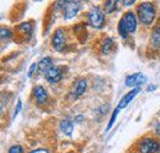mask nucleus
I'll return each mask as SVG.
<instances>
[{
    "mask_svg": "<svg viewBox=\"0 0 160 153\" xmlns=\"http://www.w3.org/2000/svg\"><path fill=\"white\" fill-rule=\"evenodd\" d=\"M137 17L144 26H149L155 20V6L153 2H142L137 7Z\"/></svg>",
    "mask_w": 160,
    "mask_h": 153,
    "instance_id": "f257e3e1",
    "label": "nucleus"
},
{
    "mask_svg": "<svg viewBox=\"0 0 160 153\" xmlns=\"http://www.w3.org/2000/svg\"><path fill=\"white\" fill-rule=\"evenodd\" d=\"M160 143L157 138L144 137L138 142L137 152L138 153H159Z\"/></svg>",
    "mask_w": 160,
    "mask_h": 153,
    "instance_id": "f03ea898",
    "label": "nucleus"
},
{
    "mask_svg": "<svg viewBox=\"0 0 160 153\" xmlns=\"http://www.w3.org/2000/svg\"><path fill=\"white\" fill-rule=\"evenodd\" d=\"M89 23L95 28H102L105 23V12L99 6H94L88 14Z\"/></svg>",
    "mask_w": 160,
    "mask_h": 153,
    "instance_id": "7ed1b4c3",
    "label": "nucleus"
},
{
    "mask_svg": "<svg viewBox=\"0 0 160 153\" xmlns=\"http://www.w3.org/2000/svg\"><path fill=\"white\" fill-rule=\"evenodd\" d=\"M52 45L53 49L57 52H63L65 45H67V35L64 28H58L56 30L53 37H52Z\"/></svg>",
    "mask_w": 160,
    "mask_h": 153,
    "instance_id": "20e7f679",
    "label": "nucleus"
},
{
    "mask_svg": "<svg viewBox=\"0 0 160 153\" xmlns=\"http://www.w3.org/2000/svg\"><path fill=\"white\" fill-rule=\"evenodd\" d=\"M58 5L64 9V19L74 17L80 9L79 1H58Z\"/></svg>",
    "mask_w": 160,
    "mask_h": 153,
    "instance_id": "39448f33",
    "label": "nucleus"
},
{
    "mask_svg": "<svg viewBox=\"0 0 160 153\" xmlns=\"http://www.w3.org/2000/svg\"><path fill=\"white\" fill-rule=\"evenodd\" d=\"M32 31H33V27L30 22H23L19 25L16 27V40H20V42H26L28 40L31 35H32Z\"/></svg>",
    "mask_w": 160,
    "mask_h": 153,
    "instance_id": "423d86ee",
    "label": "nucleus"
},
{
    "mask_svg": "<svg viewBox=\"0 0 160 153\" xmlns=\"http://www.w3.org/2000/svg\"><path fill=\"white\" fill-rule=\"evenodd\" d=\"M121 21L123 22V25H124L126 30L128 31V33H134L136 32V30H137V17H136L134 12H132V11L126 12L122 16Z\"/></svg>",
    "mask_w": 160,
    "mask_h": 153,
    "instance_id": "0eeeda50",
    "label": "nucleus"
},
{
    "mask_svg": "<svg viewBox=\"0 0 160 153\" xmlns=\"http://www.w3.org/2000/svg\"><path fill=\"white\" fill-rule=\"evenodd\" d=\"M145 82H147V76L143 75L142 72H136V74H132V75L126 77V86H128V87L137 88Z\"/></svg>",
    "mask_w": 160,
    "mask_h": 153,
    "instance_id": "6e6552de",
    "label": "nucleus"
},
{
    "mask_svg": "<svg viewBox=\"0 0 160 153\" xmlns=\"http://www.w3.org/2000/svg\"><path fill=\"white\" fill-rule=\"evenodd\" d=\"M44 76H46V80L49 83H58L60 80L63 78V70L59 66H53Z\"/></svg>",
    "mask_w": 160,
    "mask_h": 153,
    "instance_id": "1a4fd4ad",
    "label": "nucleus"
},
{
    "mask_svg": "<svg viewBox=\"0 0 160 153\" xmlns=\"http://www.w3.org/2000/svg\"><path fill=\"white\" fill-rule=\"evenodd\" d=\"M139 92H140L139 87L133 88L132 91H129V92H128V93H127V95H126V96L123 97V98L120 100V103H118V107H117V108H118L120 110L121 109H124V108H126V107H127V105H128V104H129V103H131L136 97L138 96V93H139Z\"/></svg>",
    "mask_w": 160,
    "mask_h": 153,
    "instance_id": "9d476101",
    "label": "nucleus"
},
{
    "mask_svg": "<svg viewBox=\"0 0 160 153\" xmlns=\"http://www.w3.org/2000/svg\"><path fill=\"white\" fill-rule=\"evenodd\" d=\"M33 96H35L36 102H37L40 105L46 104L47 100H48V93H47V91L44 90V87H42L40 85L33 88Z\"/></svg>",
    "mask_w": 160,
    "mask_h": 153,
    "instance_id": "9b49d317",
    "label": "nucleus"
},
{
    "mask_svg": "<svg viewBox=\"0 0 160 153\" xmlns=\"http://www.w3.org/2000/svg\"><path fill=\"white\" fill-rule=\"evenodd\" d=\"M86 88H88V81H86L85 78L79 80V81L74 85V87H73V90H72L73 98H79L80 96H82V95L86 92Z\"/></svg>",
    "mask_w": 160,
    "mask_h": 153,
    "instance_id": "f8f14e48",
    "label": "nucleus"
},
{
    "mask_svg": "<svg viewBox=\"0 0 160 153\" xmlns=\"http://www.w3.org/2000/svg\"><path fill=\"white\" fill-rule=\"evenodd\" d=\"M53 66H54V65H53V60H52V58H49V57H46V58H43V59H41L40 63H38V70H40V72L44 74V75H46Z\"/></svg>",
    "mask_w": 160,
    "mask_h": 153,
    "instance_id": "ddd939ff",
    "label": "nucleus"
},
{
    "mask_svg": "<svg viewBox=\"0 0 160 153\" xmlns=\"http://www.w3.org/2000/svg\"><path fill=\"white\" fill-rule=\"evenodd\" d=\"M150 43L153 47L160 48V25H157L150 36Z\"/></svg>",
    "mask_w": 160,
    "mask_h": 153,
    "instance_id": "4468645a",
    "label": "nucleus"
},
{
    "mask_svg": "<svg viewBox=\"0 0 160 153\" xmlns=\"http://www.w3.org/2000/svg\"><path fill=\"white\" fill-rule=\"evenodd\" d=\"M60 130H62L65 135L70 136V135L73 134V131H74V124H73L69 119L63 120V121L60 123Z\"/></svg>",
    "mask_w": 160,
    "mask_h": 153,
    "instance_id": "2eb2a0df",
    "label": "nucleus"
},
{
    "mask_svg": "<svg viewBox=\"0 0 160 153\" xmlns=\"http://www.w3.org/2000/svg\"><path fill=\"white\" fill-rule=\"evenodd\" d=\"M112 47H113V40H112V38L107 37V38L103 40L102 47H101V52H102V54H108V53L111 52Z\"/></svg>",
    "mask_w": 160,
    "mask_h": 153,
    "instance_id": "dca6fc26",
    "label": "nucleus"
},
{
    "mask_svg": "<svg viewBox=\"0 0 160 153\" xmlns=\"http://www.w3.org/2000/svg\"><path fill=\"white\" fill-rule=\"evenodd\" d=\"M116 9H117V1L110 0V1H106V2H105V10H106V14H111V12H113Z\"/></svg>",
    "mask_w": 160,
    "mask_h": 153,
    "instance_id": "f3484780",
    "label": "nucleus"
},
{
    "mask_svg": "<svg viewBox=\"0 0 160 153\" xmlns=\"http://www.w3.org/2000/svg\"><path fill=\"white\" fill-rule=\"evenodd\" d=\"M0 37H1V40L4 42V40H8V39L11 38V37H12V33H11L10 30H8V28H5V27H1Z\"/></svg>",
    "mask_w": 160,
    "mask_h": 153,
    "instance_id": "a211bd4d",
    "label": "nucleus"
},
{
    "mask_svg": "<svg viewBox=\"0 0 160 153\" xmlns=\"http://www.w3.org/2000/svg\"><path fill=\"white\" fill-rule=\"evenodd\" d=\"M118 33H120V36L122 38H127L128 37V31L126 30V27H124V25H123V22L120 20V23H118Z\"/></svg>",
    "mask_w": 160,
    "mask_h": 153,
    "instance_id": "6ab92c4d",
    "label": "nucleus"
},
{
    "mask_svg": "<svg viewBox=\"0 0 160 153\" xmlns=\"http://www.w3.org/2000/svg\"><path fill=\"white\" fill-rule=\"evenodd\" d=\"M118 113H120V109L117 108V109L113 112V114H112V116H111V119H110V123H108V125H107V130H110V129L112 128V125L115 124V120H116V118H117Z\"/></svg>",
    "mask_w": 160,
    "mask_h": 153,
    "instance_id": "aec40b11",
    "label": "nucleus"
},
{
    "mask_svg": "<svg viewBox=\"0 0 160 153\" xmlns=\"http://www.w3.org/2000/svg\"><path fill=\"white\" fill-rule=\"evenodd\" d=\"M9 153H23V148L20 145H14L9 148Z\"/></svg>",
    "mask_w": 160,
    "mask_h": 153,
    "instance_id": "412c9836",
    "label": "nucleus"
},
{
    "mask_svg": "<svg viewBox=\"0 0 160 153\" xmlns=\"http://www.w3.org/2000/svg\"><path fill=\"white\" fill-rule=\"evenodd\" d=\"M38 67V64L37 63H33L32 65H31V67H30V71H28V77H31L33 74H35V71H36V69Z\"/></svg>",
    "mask_w": 160,
    "mask_h": 153,
    "instance_id": "4be33fe9",
    "label": "nucleus"
},
{
    "mask_svg": "<svg viewBox=\"0 0 160 153\" xmlns=\"http://www.w3.org/2000/svg\"><path fill=\"white\" fill-rule=\"evenodd\" d=\"M21 105H22V103H21V100H19V103H18V105H16V109H15V115H14V116H16V115L20 113Z\"/></svg>",
    "mask_w": 160,
    "mask_h": 153,
    "instance_id": "5701e85b",
    "label": "nucleus"
},
{
    "mask_svg": "<svg viewBox=\"0 0 160 153\" xmlns=\"http://www.w3.org/2000/svg\"><path fill=\"white\" fill-rule=\"evenodd\" d=\"M30 153H49L47 150H44V148H38V150H33V151H31Z\"/></svg>",
    "mask_w": 160,
    "mask_h": 153,
    "instance_id": "b1692460",
    "label": "nucleus"
},
{
    "mask_svg": "<svg viewBox=\"0 0 160 153\" xmlns=\"http://www.w3.org/2000/svg\"><path fill=\"white\" fill-rule=\"evenodd\" d=\"M124 2V5H127V6H129V5H132V4H134L136 1L134 0H131V1H123Z\"/></svg>",
    "mask_w": 160,
    "mask_h": 153,
    "instance_id": "393cba45",
    "label": "nucleus"
},
{
    "mask_svg": "<svg viewBox=\"0 0 160 153\" xmlns=\"http://www.w3.org/2000/svg\"><path fill=\"white\" fill-rule=\"evenodd\" d=\"M157 134L160 136V123L158 124V126H157Z\"/></svg>",
    "mask_w": 160,
    "mask_h": 153,
    "instance_id": "a878e982",
    "label": "nucleus"
},
{
    "mask_svg": "<svg viewBox=\"0 0 160 153\" xmlns=\"http://www.w3.org/2000/svg\"><path fill=\"white\" fill-rule=\"evenodd\" d=\"M153 90H155V86H150V87L148 88V91H153Z\"/></svg>",
    "mask_w": 160,
    "mask_h": 153,
    "instance_id": "bb28decb",
    "label": "nucleus"
}]
</instances>
